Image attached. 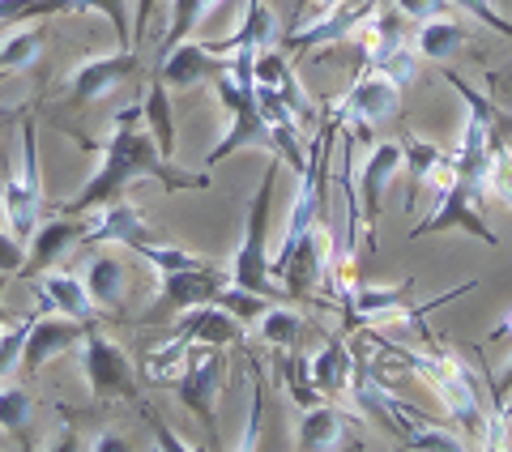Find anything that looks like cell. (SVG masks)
<instances>
[{"instance_id": "obj_1", "label": "cell", "mask_w": 512, "mask_h": 452, "mask_svg": "<svg viewBox=\"0 0 512 452\" xmlns=\"http://www.w3.org/2000/svg\"><path fill=\"white\" fill-rule=\"evenodd\" d=\"M82 150L99 154V171L77 188V197H69L60 205V214H86V209H99L111 197H124V188L133 180H154L163 192H188V188H210V175H188L163 158L154 133L146 128V116H141V103H128L116 124H111L107 141H86L69 133Z\"/></svg>"}, {"instance_id": "obj_2", "label": "cell", "mask_w": 512, "mask_h": 452, "mask_svg": "<svg viewBox=\"0 0 512 452\" xmlns=\"http://www.w3.org/2000/svg\"><path fill=\"white\" fill-rule=\"evenodd\" d=\"M397 354H402V359L427 380V389L444 401L457 435H466V444H474V448H487L491 410L483 406V397H478L461 354H453V350H397Z\"/></svg>"}, {"instance_id": "obj_3", "label": "cell", "mask_w": 512, "mask_h": 452, "mask_svg": "<svg viewBox=\"0 0 512 452\" xmlns=\"http://www.w3.org/2000/svg\"><path fill=\"white\" fill-rule=\"evenodd\" d=\"M278 154H269L265 175H261V188L256 197L248 201V218H244V239L231 256V282L235 286H248V290H261V295H274V273H269V201H274V180H278Z\"/></svg>"}, {"instance_id": "obj_4", "label": "cell", "mask_w": 512, "mask_h": 452, "mask_svg": "<svg viewBox=\"0 0 512 452\" xmlns=\"http://www.w3.org/2000/svg\"><path fill=\"white\" fill-rule=\"evenodd\" d=\"M0 205H5V231L26 244L43 218L39 124L35 120H22V154H18V163H13V171L5 175V184H0Z\"/></svg>"}, {"instance_id": "obj_5", "label": "cell", "mask_w": 512, "mask_h": 452, "mask_svg": "<svg viewBox=\"0 0 512 452\" xmlns=\"http://www.w3.org/2000/svg\"><path fill=\"white\" fill-rule=\"evenodd\" d=\"M82 376L94 401H133L137 406V363L107 333L86 325L82 337Z\"/></svg>"}, {"instance_id": "obj_6", "label": "cell", "mask_w": 512, "mask_h": 452, "mask_svg": "<svg viewBox=\"0 0 512 452\" xmlns=\"http://www.w3.org/2000/svg\"><path fill=\"white\" fill-rule=\"evenodd\" d=\"M222 371H227V359H222V346H188L184 367L175 376V397L201 418L205 427L214 431L218 423V389H222Z\"/></svg>"}, {"instance_id": "obj_7", "label": "cell", "mask_w": 512, "mask_h": 452, "mask_svg": "<svg viewBox=\"0 0 512 452\" xmlns=\"http://www.w3.org/2000/svg\"><path fill=\"white\" fill-rule=\"evenodd\" d=\"M440 205H436V214L423 218V226H414L410 239H423V235H440V231H470L474 239H483L487 248H500V235L491 231V226L483 222V214H478V184L474 180H457L453 184H444L440 192Z\"/></svg>"}, {"instance_id": "obj_8", "label": "cell", "mask_w": 512, "mask_h": 452, "mask_svg": "<svg viewBox=\"0 0 512 452\" xmlns=\"http://www.w3.org/2000/svg\"><path fill=\"white\" fill-rule=\"evenodd\" d=\"M397 107H402V86L393 82L384 69H367L355 77V86H350L338 103H333V124H359V128H372L380 120L397 116Z\"/></svg>"}, {"instance_id": "obj_9", "label": "cell", "mask_w": 512, "mask_h": 452, "mask_svg": "<svg viewBox=\"0 0 512 452\" xmlns=\"http://www.w3.org/2000/svg\"><path fill=\"white\" fill-rule=\"evenodd\" d=\"M269 273H274V286L291 290V295H312L320 278L329 282V235L312 226L291 248H278L269 256Z\"/></svg>"}, {"instance_id": "obj_10", "label": "cell", "mask_w": 512, "mask_h": 452, "mask_svg": "<svg viewBox=\"0 0 512 452\" xmlns=\"http://www.w3.org/2000/svg\"><path fill=\"white\" fill-rule=\"evenodd\" d=\"M90 320H77V316H60V312H35L30 316V329H26V346H22V371L26 376H39V371L64 354L69 346H82Z\"/></svg>"}, {"instance_id": "obj_11", "label": "cell", "mask_w": 512, "mask_h": 452, "mask_svg": "<svg viewBox=\"0 0 512 452\" xmlns=\"http://www.w3.org/2000/svg\"><path fill=\"white\" fill-rule=\"evenodd\" d=\"M137 73V47H120V52H103V56H86L77 69L69 73V90L73 103H103L124 77Z\"/></svg>"}, {"instance_id": "obj_12", "label": "cell", "mask_w": 512, "mask_h": 452, "mask_svg": "<svg viewBox=\"0 0 512 452\" xmlns=\"http://www.w3.org/2000/svg\"><path fill=\"white\" fill-rule=\"evenodd\" d=\"M380 423L402 435L406 448H427V452H457V448H470L466 435H453L448 427L431 423V418H423L414 406H402V401H393L384 389H380Z\"/></svg>"}, {"instance_id": "obj_13", "label": "cell", "mask_w": 512, "mask_h": 452, "mask_svg": "<svg viewBox=\"0 0 512 452\" xmlns=\"http://www.w3.org/2000/svg\"><path fill=\"white\" fill-rule=\"evenodd\" d=\"M372 9H376V0H329V5L320 9V18H312L308 26H299L295 35L286 39V47H291V52H312V47L338 43L346 35H355Z\"/></svg>"}, {"instance_id": "obj_14", "label": "cell", "mask_w": 512, "mask_h": 452, "mask_svg": "<svg viewBox=\"0 0 512 452\" xmlns=\"http://www.w3.org/2000/svg\"><path fill=\"white\" fill-rule=\"evenodd\" d=\"M222 69H231V56H218L210 43H175L163 52L158 64V82H167L171 90H192L201 82H214Z\"/></svg>"}, {"instance_id": "obj_15", "label": "cell", "mask_w": 512, "mask_h": 452, "mask_svg": "<svg viewBox=\"0 0 512 452\" xmlns=\"http://www.w3.org/2000/svg\"><path fill=\"white\" fill-rule=\"evenodd\" d=\"M154 226L146 222V214L128 201V197H111L99 205V214L86 222L82 231V244H124V248H137L141 239H150Z\"/></svg>"}, {"instance_id": "obj_16", "label": "cell", "mask_w": 512, "mask_h": 452, "mask_svg": "<svg viewBox=\"0 0 512 452\" xmlns=\"http://www.w3.org/2000/svg\"><path fill=\"white\" fill-rule=\"evenodd\" d=\"M175 337H184L188 346H235L244 342V320H235L222 303H197V308H184L175 320Z\"/></svg>"}, {"instance_id": "obj_17", "label": "cell", "mask_w": 512, "mask_h": 452, "mask_svg": "<svg viewBox=\"0 0 512 452\" xmlns=\"http://www.w3.org/2000/svg\"><path fill=\"white\" fill-rule=\"evenodd\" d=\"M402 163H406L402 141H376V145H372V154H367L363 175H359V192H363V222H367V231L376 226V218H380V201H384V192L393 188L397 175H402Z\"/></svg>"}, {"instance_id": "obj_18", "label": "cell", "mask_w": 512, "mask_h": 452, "mask_svg": "<svg viewBox=\"0 0 512 452\" xmlns=\"http://www.w3.org/2000/svg\"><path fill=\"white\" fill-rule=\"evenodd\" d=\"M158 282H163V303H167V308L171 312H184V308H197V303H214L218 290L227 286L231 278L205 261V265H192V269L158 273Z\"/></svg>"}, {"instance_id": "obj_19", "label": "cell", "mask_w": 512, "mask_h": 452, "mask_svg": "<svg viewBox=\"0 0 512 452\" xmlns=\"http://www.w3.org/2000/svg\"><path fill=\"white\" fill-rule=\"evenodd\" d=\"M82 231H86V222H77L73 214H60V209H56L52 218H39L35 235L26 239V265H22V273L52 269L60 256L69 252L73 239H82Z\"/></svg>"}, {"instance_id": "obj_20", "label": "cell", "mask_w": 512, "mask_h": 452, "mask_svg": "<svg viewBox=\"0 0 512 452\" xmlns=\"http://www.w3.org/2000/svg\"><path fill=\"white\" fill-rule=\"evenodd\" d=\"M35 295H39V312H60V316H77V320L94 316V299H90V290L77 273L39 269Z\"/></svg>"}, {"instance_id": "obj_21", "label": "cell", "mask_w": 512, "mask_h": 452, "mask_svg": "<svg viewBox=\"0 0 512 452\" xmlns=\"http://www.w3.org/2000/svg\"><path fill=\"white\" fill-rule=\"evenodd\" d=\"M278 18L274 9H269V0H248L244 5V18H239V30L231 39H218L210 43L218 56H231V52H265V47L278 43Z\"/></svg>"}, {"instance_id": "obj_22", "label": "cell", "mask_w": 512, "mask_h": 452, "mask_svg": "<svg viewBox=\"0 0 512 452\" xmlns=\"http://www.w3.org/2000/svg\"><path fill=\"white\" fill-rule=\"evenodd\" d=\"M346 418L342 410L325 406V401H316V406H308L299 414V427H295V448L303 452H320V448H346Z\"/></svg>"}, {"instance_id": "obj_23", "label": "cell", "mask_w": 512, "mask_h": 452, "mask_svg": "<svg viewBox=\"0 0 512 452\" xmlns=\"http://www.w3.org/2000/svg\"><path fill=\"white\" fill-rule=\"evenodd\" d=\"M350 371H355V359H350V350L338 342V337H329V342L308 359V380H312V389L325 393V397L346 393Z\"/></svg>"}, {"instance_id": "obj_24", "label": "cell", "mask_w": 512, "mask_h": 452, "mask_svg": "<svg viewBox=\"0 0 512 452\" xmlns=\"http://www.w3.org/2000/svg\"><path fill=\"white\" fill-rule=\"evenodd\" d=\"M86 290H90V299H94V308H107V312H116L120 303H124V290H128V269L120 256H111V252H99V256H90V265H86Z\"/></svg>"}, {"instance_id": "obj_25", "label": "cell", "mask_w": 512, "mask_h": 452, "mask_svg": "<svg viewBox=\"0 0 512 452\" xmlns=\"http://www.w3.org/2000/svg\"><path fill=\"white\" fill-rule=\"evenodd\" d=\"M466 39L470 35H466V26H461V22H453V18H427L419 26V35H414V52H419V60L440 64L453 52H461Z\"/></svg>"}, {"instance_id": "obj_26", "label": "cell", "mask_w": 512, "mask_h": 452, "mask_svg": "<svg viewBox=\"0 0 512 452\" xmlns=\"http://www.w3.org/2000/svg\"><path fill=\"white\" fill-rule=\"evenodd\" d=\"M141 116H146V128L154 133L163 158L175 163V107H171V86L167 82H154L146 90V99H141Z\"/></svg>"}, {"instance_id": "obj_27", "label": "cell", "mask_w": 512, "mask_h": 452, "mask_svg": "<svg viewBox=\"0 0 512 452\" xmlns=\"http://www.w3.org/2000/svg\"><path fill=\"white\" fill-rule=\"evenodd\" d=\"M402 154H406V163H402V167L410 171V192H406V205H414V197H419V188L436 180V171L448 163V158H444L440 145H431V141L414 137V133L402 141Z\"/></svg>"}, {"instance_id": "obj_28", "label": "cell", "mask_w": 512, "mask_h": 452, "mask_svg": "<svg viewBox=\"0 0 512 452\" xmlns=\"http://www.w3.org/2000/svg\"><path fill=\"white\" fill-rule=\"evenodd\" d=\"M39 47H43V30L35 22H18L9 26V35L0 39V69L5 73H22L39 60Z\"/></svg>"}, {"instance_id": "obj_29", "label": "cell", "mask_w": 512, "mask_h": 452, "mask_svg": "<svg viewBox=\"0 0 512 452\" xmlns=\"http://www.w3.org/2000/svg\"><path fill=\"white\" fill-rule=\"evenodd\" d=\"M406 295H410V282H397V286H355V290H350V312L367 316V320H380V316H393L397 308H406Z\"/></svg>"}, {"instance_id": "obj_30", "label": "cell", "mask_w": 512, "mask_h": 452, "mask_svg": "<svg viewBox=\"0 0 512 452\" xmlns=\"http://www.w3.org/2000/svg\"><path fill=\"white\" fill-rule=\"evenodd\" d=\"M35 423V397H30L18 380H0V431L26 435Z\"/></svg>"}, {"instance_id": "obj_31", "label": "cell", "mask_w": 512, "mask_h": 452, "mask_svg": "<svg viewBox=\"0 0 512 452\" xmlns=\"http://www.w3.org/2000/svg\"><path fill=\"white\" fill-rule=\"evenodd\" d=\"M299 333H303V312H295V308H274V303H269L265 316L256 320V337L278 350H291L299 342Z\"/></svg>"}, {"instance_id": "obj_32", "label": "cell", "mask_w": 512, "mask_h": 452, "mask_svg": "<svg viewBox=\"0 0 512 452\" xmlns=\"http://www.w3.org/2000/svg\"><path fill=\"white\" fill-rule=\"evenodd\" d=\"M141 261H150L158 273H171V269H192V265H205L201 252H188V248H175V244H163V239H141V244L133 248Z\"/></svg>"}, {"instance_id": "obj_33", "label": "cell", "mask_w": 512, "mask_h": 452, "mask_svg": "<svg viewBox=\"0 0 512 452\" xmlns=\"http://www.w3.org/2000/svg\"><path fill=\"white\" fill-rule=\"evenodd\" d=\"M218 0H171V26H167V39H163V52L175 43H184L192 30H197L205 18H210V9Z\"/></svg>"}, {"instance_id": "obj_34", "label": "cell", "mask_w": 512, "mask_h": 452, "mask_svg": "<svg viewBox=\"0 0 512 452\" xmlns=\"http://www.w3.org/2000/svg\"><path fill=\"white\" fill-rule=\"evenodd\" d=\"M214 303H222L235 320H244V325H256V320L265 316V308H269V295H261V290H248V286H235V282H227L218 290V299Z\"/></svg>"}, {"instance_id": "obj_35", "label": "cell", "mask_w": 512, "mask_h": 452, "mask_svg": "<svg viewBox=\"0 0 512 452\" xmlns=\"http://www.w3.org/2000/svg\"><path fill=\"white\" fill-rule=\"evenodd\" d=\"M60 13V0H0V26H18V22H39Z\"/></svg>"}, {"instance_id": "obj_36", "label": "cell", "mask_w": 512, "mask_h": 452, "mask_svg": "<svg viewBox=\"0 0 512 452\" xmlns=\"http://www.w3.org/2000/svg\"><path fill=\"white\" fill-rule=\"evenodd\" d=\"M291 73H295V69L286 64V56L278 52V47H265V52L252 56V82H256V86H282Z\"/></svg>"}, {"instance_id": "obj_37", "label": "cell", "mask_w": 512, "mask_h": 452, "mask_svg": "<svg viewBox=\"0 0 512 452\" xmlns=\"http://www.w3.org/2000/svg\"><path fill=\"white\" fill-rule=\"evenodd\" d=\"M372 64H376V69L389 73L397 86H406L410 77H414V69H419V52H406V47H393L389 56H380V60H372Z\"/></svg>"}, {"instance_id": "obj_38", "label": "cell", "mask_w": 512, "mask_h": 452, "mask_svg": "<svg viewBox=\"0 0 512 452\" xmlns=\"http://www.w3.org/2000/svg\"><path fill=\"white\" fill-rule=\"evenodd\" d=\"M453 9H457V13H470L474 22H483V26L500 30V35H508V39H512V22H504V18H500V9H495L491 0H453Z\"/></svg>"}, {"instance_id": "obj_39", "label": "cell", "mask_w": 512, "mask_h": 452, "mask_svg": "<svg viewBox=\"0 0 512 452\" xmlns=\"http://www.w3.org/2000/svg\"><path fill=\"white\" fill-rule=\"evenodd\" d=\"M393 9H402V18L427 22V18H448L453 13V0H389Z\"/></svg>"}, {"instance_id": "obj_40", "label": "cell", "mask_w": 512, "mask_h": 452, "mask_svg": "<svg viewBox=\"0 0 512 452\" xmlns=\"http://www.w3.org/2000/svg\"><path fill=\"white\" fill-rule=\"evenodd\" d=\"M26 329H30V320H26V325H18V329H9V325H5V337H0V380H5L9 371L18 367L22 346H26Z\"/></svg>"}, {"instance_id": "obj_41", "label": "cell", "mask_w": 512, "mask_h": 452, "mask_svg": "<svg viewBox=\"0 0 512 452\" xmlns=\"http://www.w3.org/2000/svg\"><path fill=\"white\" fill-rule=\"evenodd\" d=\"M22 265H26V244L18 235L0 231V278L5 273H22Z\"/></svg>"}, {"instance_id": "obj_42", "label": "cell", "mask_w": 512, "mask_h": 452, "mask_svg": "<svg viewBox=\"0 0 512 452\" xmlns=\"http://www.w3.org/2000/svg\"><path fill=\"white\" fill-rule=\"evenodd\" d=\"M261 406H265V401H261V389H252V406H248V427H244V435H239V444L235 448H256V444H261Z\"/></svg>"}, {"instance_id": "obj_43", "label": "cell", "mask_w": 512, "mask_h": 452, "mask_svg": "<svg viewBox=\"0 0 512 452\" xmlns=\"http://www.w3.org/2000/svg\"><path fill=\"white\" fill-rule=\"evenodd\" d=\"M146 423L158 431V448H171V452H192V444L188 440H180V435H171V427L158 418L154 410H146Z\"/></svg>"}, {"instance_id": "obj_44", "label": "cell", "mask_w": 512, "mask_h": 452, "mask_svg": "<svg viewBox=\"0 0 512 452\" xmlns=\"http://www.w3.org/2000/svg\"><path fill=\"white\" fill-rule=\"evenodd\" d=\"M508 397H512V354H508V363H504V371H500V380H495V389H491V410H500Z\"/></svg>"}, {"instance_id": "obj_45", "label": "cell", "mask_w": 512, "mask_h": 452, "mask_svg": "<svg viewBox=\"0 0 512 452\" xmlns=\"http://www.w3.org/2000/svg\"><path fill=\"white\" fill-rule=\"evenodd\" d=\"M90 452H128V440H120V435H94V440H86Z\"/></svg>"}, {"instance_id": "obj_46", "label": "cell", "mask_w": 512, "mask_h": 452, "mask_svg": "<svg viewBox=\"0 0 512 452\" xmlns=\"http://www.w3.org/2000/svg\"><path fill=\"white\" fill-rule=\"evenodd\" d=\"M491 337H512V316H504V320H500V325H495V329H491Z\"/></svg>"}, {"instance_id": "obj_47", "label": "cell", "mask_w": 512, "mask_h": 452, "mask_svg": "<svg viewBox=\"0 0 512 452\" xmlns=\"http://www.w3.org/2000/svg\"><path fill=\"white\" fill-rule=\"evenodd\" d=\"M0 337H5V303H0Z\"/></svg>"}, {"instance_id": "obj_48", "label": "cell", "mask_w": 512, "mask_h": 452, "mask_svg": "<svg viewBox=\"0 0 512 452\" xmlns=\"http://www.w3.org/2000/svg\"><path fill=\"white\" fill-rule=\"evenodd\" d=\"M5 77H9V73H5V69H0V82H5Z\"/></svg>"}, {"instance_id": "obj_49", "label": "cell", "mask_w": 512, "mask_h": 452, "mask_svg": "<svg viewBox=\"0 0 512 452\" xmlns=\"http://www.w3.org/2000/svg\"><path fill=\"white\" fill-rule=\"evenodd\" d=\"M320 5H329V0H320Z\"/></svg>"}]
</instances>
